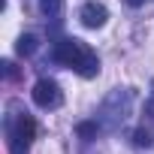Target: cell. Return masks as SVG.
<instances>
[{
	"label": "cell",
	"mask_w": 154,
	"mask_h": 154,
	"mask_svg": "<svg viewBox=\"0 0 154 154\" xmlns=\"http://www.w3.org/2000/svg\"><path fill=\"white\" fill-rule=\"evenodd\" d=\"M33 136H36V121H33L30 115H21V118L15 121V127L9 130V151H12V154H27Z\"/></svg>",
	"instance_id": "obj_1"
},
{
	"label": "cell",
	"mask_w": 154,
	"mask_h": 154,
	"mask_svg": "<svg viewBox=\"0 0 154 154\" xmlns=\"http://www.w3.org/2000/svg\"><path fill=\"white\" fill-rule=\"evenodd\" d=\"M60 88H57V82H51V79H39L36 85H33V103L39 106V109H54V106H60Z\"/></svg>",
	"instance_id": "obj_2"
},
{
	"label": "cell",
	"mask_w": 154,
	"mask_h": 154,
	"mask_svg": "<svg viewBox=\"0 0 154 154\" xmlns=\"http://www.w3.org/2000/svg\"><path fill=\"white\" fill-rule=\"evenodd\" d=\"M82 54H85V45H82L79 39H60V42L54 45V60L63 63V66H72V69L79 66Z\"/></svg>",
	"instance_id": "obj_3"
},
{
	"label": "cell",
	"mask_w": 154,
	"mask_h": 154,
	"mask_svg": "<svg viewBox=\"0 0 154 154\" xmlns=\"http://www.w3.org/2000/svg\"><path fill=\"white\" fill-rule=\"evenodd\" d=\"M79 18H82V24H85V27L97 30V27H103V24H106L109 9H106L103 3H85V6H82V12H79Z\"/></svg>",
	"instance_id": "obj_4"
},
{
	"label": "cell",
	"mask_w": 154,
	"mask_h": 154,
	"mask_svg": "<svg viewBox=\"0 0 154 154\" xmlns=\"http://www.w3.org/2000/svg\"><path fill=\"white\" fill-rule=\"evenodd\" d=\"M75 72H79V75H85V79H94V75L100 72V60H97V54H94L91 48H85V54H82L79 66H75Z\"/></svg>",
	"instance_id": "obj_5"
},
{
	"label": "cell",
	"mask_w": 154,
	"mask_h": 154,
	"mask_svg": "<svg viewBox=\"0 0 154 154\" xmlns=\"http://www.w3.org/2000/svg\"><path fill=\"white\" fill-rule=\"evenodd\" d=\"M36 48H39V39H36L33 33H24V36H18V42H15V51H18L21 57H30Z\"/></svg>",
	"instance_id": "obj_6"
},
{
	"label": "cell",
	"mask_w": 154,
	"mask_h": 154,
	"mask_svg": "<svg viewBox=\"0 0 154 154\" xmlns=\"http://www.w3.org/2000/svg\"><path fill=\"white\" fill-rule=\"evenodd\" d=\"M75 133H79L82 139H94V136H97V124H94V121H82L79 127H75Z\"/></svg>",
	"instance_id": "obj_7"
},
{
	"label": "cell",
	"mask_w": 154,
	"mask_h": 154,
	"mask_svg": "<svg viewBox=\"0 0 154 154\" xmlns=\"http://www.w3.org/2000/svg\"><path fill=\"white\" fill-rule=\"evenodd\" d=\"M151 142H154V139H151L148 130H136V133H133V145H136V148H151Z\"/></svg>",
	"instance_id": "obj_8"
},
{
	"label": "cell",
	"mask_w": 154,
	"mask_h": 154,
	"mask_svg": "<svg viewBox=\"0 0 154 154\" xmlns=\"http://www.w3.org/2000/svg\"><path fill=\"white\" fill-rule=\"evenodd\" d=\"M60 6H63V0H39V9H42L45 15H57Z\"/></svg>",
	"instance_id": "obj_9"
},
{
	"label": "cell",
	"mask_w": 154,
	"mask_h": 154,
	"mask_svg": "<svg viewBox=\"0 0 154 154\" xmlns=\"http://www.w3.org/2000/svg\"><path fill=\"white\" fill-rule=\"evenodd\" d=\"M0 66H3V75H6V79H18V69H15V63H12V60H3Z\"/></svg>",
	"instance_id": "obj_10"
},
{
	"label": "cell",
	"mask_w": 154,
	"mask_h": 154,
	"mask_svg": "<svg viewBox=\"0 0 154 154\" xmlns=\"http://www.w3.org/2000/svg\"><path fill=\"white\" fill-rule=\"evenodd\" d=\"M127 3H130V6L136 9V6H142V3H145V0H127Z\"/></svg>",
	"instance_id": "obj_11"
},
{
	"label": "cell",
	"mask_w": 154,
	"mask_h": 154,
	"mask_svg": "<svg viewBox=\"0 0 154 154\" xmlns=\"http://www.w3.org/2000/svg\"><path fill=\"white\" fill-rule=\"evenodd\" d=\"M151 88H154V85H151Z\"/></svg>",
	"instance_id": "obj_12"
}]
</instances>
